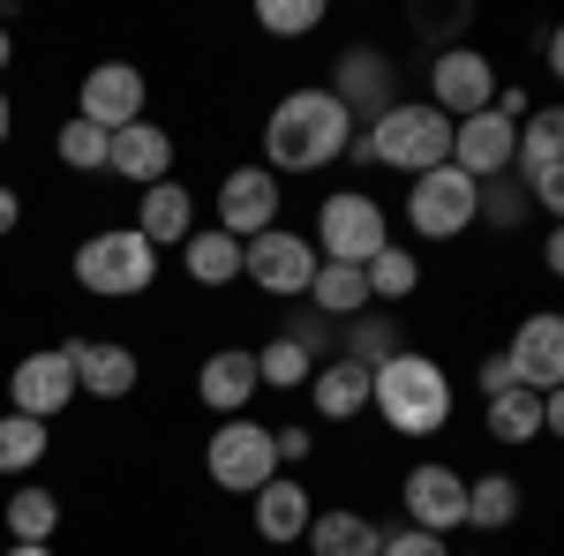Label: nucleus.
I'll return each mask as SVG.
<instances>
[{
  "instance_id": "f257e3e1",
  "label": "nucleus",
  "mask_w": 564,
  "mask_h": 556,
  "mask_svg": "<svg viewBox=\"0 0 564 556\" xmlns=\"http://www.w3.org/2000/svg\"><path fill=\"white\" fill-rule=\"evenodd\" d=\"M354 143V113L332 98L324 84L286 90L263 121V166L271 173H324L332 159H347Z\"/></svg>"
},
{
  "instance_id": "f03ea898",
  "label": "nucleus",
  "mask_w": 564,
  "mask_h": 556,
  "mask_svg": "<svg viewBox=\"0 0 564 556\" xmlns=\"http://www.w3.org/2000/svg\"><path fill=\"white\" fill-rule=\"evenodd\" d=\"M452 406H459V391L444 377V361L422 353V346H406V353H391L384 369H369V414L391 436H444Z\"/></svg>"
},
{
  "instance_id": "7ed1b4c3",
  "label": "nucleus",
  "mask_w": 564,
  "mask_h": 556,
  "mask_svg": "<svg viewBox=\"0 0 564 556\" xmlns=\"http://www.w3.org/2000/svg\"><path fill=\"white\" fill-rule=\"evenodd\" d=\"M159 249L135 233V226H98L90 241H76V257H68V271H76V286H84L90 301H135L159 286Z\"/></svg>"
},
{
  "instance_id": "20e7f679",
  "label": "nucleus",
  "mask_w": 564,
  "mask_h": 556,
  "mask_svg": "<svg viewBox=\"0 0 564 556\" xmlns=\"http://www.w3.org/2000/svg\"><path fill=\"white\" fill-rule=\"evenodd\" d=\"M361 135H369V159H377V166H391V173H406V181L452 166V121L436 113L430 98H399V106H391V113H377Z\"/></svg>"
},
{
  "instance_id": "39448f33",
  "label": "nucleus",
  "mask_w": 564,
  "mask_h": 556,
  "mask_svg": "<svg viewBox=\"0 0 564 556\" xmlns=\"http://www.w3.org/2000/svg\"><path fill=\"white\" fill-rule=\"evenodd\" d=\"M316 257L324 263H354V271H369V257H384L391 249V218L384 204L369 196V188H332L324 204H316Z\"/></svg>"
},
{
  "instance_id": "423d86ee",
  "label": "nucleus",
  "mask_w": 564,
  "mask_h": 556,
  "mask_svg": "<svg viewBox=\"0 0 564 556\" xmlns=\"http://www.w3.org/2000/svg\"><path fill=\"white\" fill-rule=\"evenodd\" d=\"M204 473H212L226 497H257L263 481H279V444H271V428L249 422V414H234V422L212 428V444H204Z\"/></svg>"
},
{
  "instance_id": "0eeeda50",
  "label": "nucleus",
  "mask_w": 564,
  "mask_h": 556,
  "mask_svg": "<svg viewBox=\"0 0 564 556\" xmlns=\"http://www.w3.org/2000/svg\"><path fill=\"white\" fill-rule=\"evenodd\" d=\"M316 271H324V257H316V241H302L294 226H271L257 241H241V279L271 301H308Z\"/></svg>"
},
{
  "instance_id": "6e6552de",
  "label": "nucleus",
  "mask_w": 564,
  "mask_h": 556,
  "mask_svg": "<svg viewBox=\"0 0 564 556\" xmlns=\"http://www.w3.org/2000/svg\"><path fill=\"white\" fill-rule=\"evenodd\" d=\"M475 218H481V181H467L459 166H436L406 188V226L422 241H459Z\"/></svg>"
},
{
  "instance_id": "1a4fd4ad",
  "label": "nucleus",
  "mask_w": 564,
  "mask_h": 556,
  "mask_svg": "<svg viewBox=\"0 0 564 556\" xmlns=\"http://www.w3.org/2000/svg\"><path fill=\"white\" fill-rule=\"evenodd\" d=\"M430 106L444 121H475L497 106V61L481 45H444L430 61Z\"/></svg>"
},
{
  "instance_id": "9d476101",
  "label": "nucleus",
  "mask_w": 564,
  "mask_h": 556,
  "mask_svg": "<svg viewBox=\"0 0 564 556\" xmlns=\"http://www.w3.org/2000/svg\"><path fill=\"white\" fill-rule=\"evenodd\" d=\"M143 106H151V84H143L135 61H98V68H84V84H76V121H90V129H106V135L135 129Z\"/></svg>"
},
{
  "instance_id": "9b49d317",
  "label": "nucleus",
  "mask_w": 564,
  "mask_h": 556,
  "mask_svg": "<svg viewBox=\"0 0 564 556\" xmlns=\"http://www.w3.org/2000/svg\"><path fill=\"white\" fill-rule=\"evenodd\" d=\"M68 406H76V361L61 346H39L8 369V414H31V422L53 428Z\"/></svg>"
},
{
  "instance_id": "f8f14e48",
  "label": "nucleus",
  "mask_w": 564,
  "mask_h": 556,
  "mask_svg": "<svg viewBox=\"0 0 564 556\" xmlns=\"http://www.w3.org/2000/svg\"><path fill=\"white\" fill-rule=\"evenodd\" d=\"M399 504H406V526H430V534H459L467 526V473L444 467V459H422V467H406L399 481Z\"/></svg>"
},
{
  "instance_id": "ddd939ff",
  "label": "nucleus",
  "mask_w": 564,
  "mask_h": 556,
  "mask_svg": "<svg viewBox=\"0 0 564 556\" xmlns=\"http://www.w3.org/2000/svg\"><path fill=\"white\" fill-rule=\"evenodd\" d=\"M391 68H399V61H391L384 45H347V53L332 61V84H324V90H332V98L354 113V129H369L377 113H391V106H399Z\"/></svg>"
},
{
  "instance_id": "4468645a",
  "label": "nucleus",
  "mask_w": 564,
  "mask_h": 556,
  "mask_svg": "<svg viewBox=\"0 0 564 556\" xmlns=\"http://www.w3.org/2000/svg\"><path fill=\"white\" fill-rule=\"evenodd\" d=\"M279 204H286V188H279L271 166H234L226 181H218V233L257 241V233L279 226Z\"/></svg>"
},
{
  "instance_id": "2eb2a0df",
  "label": "nucleus",
  "mask_w": 564,
  "mask_h": 556,
  "mask_svg": "<svg viewBox=\"0 0 564 556\" xmlns=\"http://www.w3.org/2000/svg\"><path fill=\"white\" fill-rule=\"evenodd\" d=\"M505 361H512V377H520L527 391H550L564 384V316L557 308H534V316H520L512 324V339H505Z\"/></svg>"
},
{
  "instance_id": "dca6fc26",
  "label": "nucleus",
  "mask_w": 564,
  "mask_h": 556,
  "mask_svg": "<svg viewBox=\"0 0 564 556\" xmlns=\"http://www.w3.org/2000/svg\"><path fill=\"white\" fill-rule=\"evenodd\" d=\"M512 159H520V129L497 106L475 113V121H452V166L467 173V181H505Z\"/></svg>"
},
{
  "instance_id": "f3484780",
  "label": "nucleus",
  "mask_w": 564,
  "mask_h": 556,
  "mask_svg": "<svg viewBox=\"0 0 564 556\" xmlns=\"http://www.w3.org/2000/svg\"><path fill=\"white\" fill-rule=\"evenodd\" d=\"M308 519H316V497H308L302 473H279V481H263L257 497H249V526H257V542H271V549L308 542Z\"/></svg>"
},
{
  "instance_id": "a211bd4d",
  "label": "nucleus",
  "mask_w": 564,
  "mask_h": 556,
  "mask_svg": "<svg viewBox=\"0 0 564 556\" xmlns=\"http://www.w3.org/2000/svg\"><path fill=\"white\" fill-rule=\"evenodd\" d=\"M257 346H218V353H204V369H196V399L212 406L218 422H234V414H249L257 406Z\"/></svg>"
},
{
  "instance_id": "6ab92c4d",
  "label": "nucleus",
  "mask_w": 564,
  "mask_h": 556,
  "mask_svg": "<svg viewBox=\"0 0 564 556\" xmlns=\"http://www.w3.org/2000/svg\"><path fill=\"white\" fill-rule=\"evenodd\" d=\"M61 353L76 361V391L106 399V406H121V399L143 384V361H135V346H113V339H61Z\"/></svg>"
},
{
  "instance_id": "aec40b11",
  "label": "nucleus",
  "mask_w": 564,
  "mask_h": 556,
  "mask_svg": "<svg viewBox=\"0 0 564 556\" xmlns=\"http://www.w3.org/2000/svg\"><path fill=\"white\" fill-rule=\"evenodd\" d=\"M106 173H113V181H135V188L174 181V135L159 129V121L121 129V135H113V151H106Z\"/></svg>"
},
{
  "instance_id": "412c9836",
  "label": "nucleus",
  "mask_w": 564,
  "mask_h": 556,
  "mask_svg": "<svg viewBox=\"0 0 564 556\" xmlns=\"http://www.w3.org/2000/svg\"><path fill=\"white\" fill-rule=\"evenodd\" d=\"M135 233L166 257V249H181L188 233H196V196L181 188V181H159V188H135Z\"/></svg>"
},
{
  "instance_id": "4be33fe9",
  "label": "nucleus",
  "mask_w": 564,
  "mask_h": 556,
  "mask_svg": "<svg viewBox=\"0 0 564 556\" xmlns=\"http://www.w3.org/2000/svg\"><path fill=\"white\" fill-rule=\"evenodd\" d=\"M308 406H316V422H361V414H369V369L324 361V369L308 377Z\"/></svg>"
},
{
  "instance_id": "5701e85b",
  "label": "nucleus",
  "mask_w": 564,
  "mask_h": 556,
  "mask_svg": "<svg viewBox=\"0 0 564 556\" xmlns=\"http://www.w3.org/2000/svg\"><path fill=\"white\" fill-rule=\"evenodd\" d=\"M302 549L308 556H384V526L369 512H316Z\"/></svg>"
},
{
  "instance_id": "b1692460",
  "label": "nucleus",
  "mask_w": 564,
  "mask_h": 556,
  "mask_svg": "<svg viewBox=\"0 0 564 556\" xmlns=\"http://www.w3.org/2000/svg\"><path fill=\"white\" fill-rule=\"evenodd\" d=\"M181 271H188L204 294H218V286H234V279H241V241H234V233H218V226H196V233L181 241Z\"/></svg>"
},
{
  "instance_id": "393cba45",
  "label": "nucleus",
  "mask_w": 564,
  "mask_h": 556,
  "mask_svg": "<svg viewBox=\"0 0 564 556\" xmlns=\"http://www.w3.org/2000/svg\"><path fill=\"white\" fill-rule=\"evenodd\" d=\"M520 473H481L467 481V526L475 534H505V526H520Z\"/></svg>"
},
{
  "instance_id": "a878e982",
  "label": "nucleus",
  "mask_w": 564,
  "mask_h": 556,
  "mask_svg": "<svg viewBox=\"0 0 564 556\" xmlns=\"http://www.w3.org/2000/svg\"><path fill=\"white\" fill-rule=\"evenodd\" d=\"M308 308L332 316V324H354L361 308H377V301H369V271H354V263H324L316 286H308Z\"/></svg>"
},
{
  "instance_id": "bb28decb",
  "label": "nucleus",
  "mask_w": 564,
  "mask_h": 556,
  "mask_svg": "<svg viewBox=\"0 0 564 556\" xmlns=\"http://www.w3.org/2000/svg\"><path fill=\"white\" fill-rule=\"evenodd\" d=\"M391 353H406L399 316H391V308H361V316L347 324V353H339V361H354V369H384Z\"/></svg>"
},
{
  "instance_id": "cd10ccee",
  "label": "nucleus",
  "mask_w": 564,
  "mask_h": 556,
  "mask_svg": "<svg viewBox=\"0 0 564 556\" xmlns=\"http://www.w3.org/2000/svg\"><path fill=\"white\" fill-rule=\"evenodd\" d=\"M481 428H489L497 444H534V436H542V391L512 384L505 399H481Z\"/></svg>"
},
{
  "instance_id": "c85d7f7f",
  "label": "nucleus",
  "mask_w": 564,
  "mask_h": 556,
  "mask_svg": "<svg viewBox=\"0 0 564 556\" xmlns=\"http://www.w3.org/2000/svg\"><path fill=\"white\" fill-rule=\"evenodd\" d=\"M520 181H534V173H550V166H564V106H534L520 121Z\"/></svg>"
},
{
  "instance_id": "c756f323",
  "label": "nucleus",
  "mask_w": 564,
  "mask_h": 556,
  "mask_svg": "<svg viewBox=\"0 0 564 556\" xmlns=\"http://www.w3.org/2000/svg\"><path fill=\"white\" fill-rule=\"evenodd\" d=\"M8 534H15V542H53V534H61V497L39 489V481L15 489V497H8Z\"/></svg>"
},
{
  "instance_id": "7c9ffc66",
  "label": "nucleus",
  "mask_w": 564,
  "mask_h": 556,
  "mask_svg": "<svg viewBox=\"0 0 564 556\" xmlns=\"http://www.w3.org/2000/svg\"><path fill=\"white\" fill-rule=\"evenodd\" d=\"M414 286H422V257H414V249H399V241H391L384 257H369V301H377V308L406 301Z\"/></svg>"
},
{
  "instance_id": "2f4dec72",
  "label": "nucleus",
  "mask_w": 564,
  "mask_h": 556,
  "mask_svg": "<svg viewBox=\"0 0 564 556\" xmlns=\"http://www.w3.org/2000/svg\"><path fill=\"white\" fill-rule=\"evenodd\" d=\"M53 444V428L31 422V414H0V473H31Z\"/></svg>"
},
{
  "instance_id": "473e14b6",
  "label": "nucleus",
  "mask_w": 564,
  "mask_h": 556,
  "mask_svg": "<svg viewBox=\"0 0 564 556\" xmlns=\"http://www.w3.org/2000/svg\"><path fill=\"white\" fill-rule=\"evenodd\" d=\"M257 377H263V391H308L316 361L294 339H271V346H257Z\"/></svg>"
},
{
  "instance_id": "72a5a7b5",
  "label": "nucleus",
  "mask_w": 564,
  "mask_h": 556,
  "mask_svg": "<svg viewBox=\"0 0 564 556\" xmlns=\"http://www.w3.org/2000/svg\"><path fill=\"white\" fill-rule=\"evenodd\" d=\"M53 151H61V166H68V173H106V151H113V135L90 129V121H61Z\"/></svg>"
},
{
  "instance_id": "f704fd0d",
  "label": "nucleus",
  "mask_w": 564,
  "mask_h": 556,
  "mask_svg": "<svg viewBox=\"0 0 564 556\" xmlns=\"http://www.w3.org/2000/svg\"><path fill=\"white\" fill-rule=\"evenodd\" d=\"M257 23L271 39H308L324 31V0H257Z\"/></svg>"
},
{
  "instance_id": "c9c22d12",
  "label": "nucleus",
  "mask_w": 564,
  "mask_h": 556,
  "mask_svg": "<svg viewBox=\"0 0 564 556\" xmlns=\"http://www.w3.org/2000/svg\"><path fill=\"white\" fill-rule=\"evenodd\" d=\"M481 218H489L497 233H520L527 218H534V204H527L520 181H481Z\"/></svg>"
},
{
  "instance_id": "e433bc0d",
  "label": "nucleus",
  "mask_w": 564,
  "mask_h": 556,
  "mask_svg": "<svg viewBox=\"0 0 564 556\" xmlns=\"http://www.w3.org/2000/svg\"><path fill=\"white\" fill-rule=\"evenodd\" d=\"M279 339H294L308 361L324 369V361H332V316H316L308 301H294V316H286V331H279Z\"/></svg>"
},
{
  "instance_id": "4c0bfd02",
  "label": "nucleus",
  "mask_w": 564,
  "mask_h": 556,
  "mask_svg": "<svg viewBox=\"0 0 564 556\" xmlns=\"http://www.w3.org/2000/svg\"><path fill=\"white\" fill-rule=\"evenodd\" d=\"M384 556H459V549H452L444 534H430V526H391Z\"/></svg>"
},
{
  "instance_id": "58836bf2",
  "label": "nucleus",
  "mask_w": 564,
  "mask_h": 556,
  "mask_svg": "<svg viewBox=\"0 0 564 556\" xmlns=\"http://www.w3.org/2000/svg\"><path fill=\"white\" fill-rule=\"evenodd\" d=\"M527 188V204L550 218V226H564V166H550V173H534V181H520Z\"/></svg>"
},
{
  "instance_id": "ea45409f",
  "label": "nucleus",
  "mask_w": 564,
  "mask_h": 556,
  "mask_svg": "<svg viewBox=\"0 0 564 556\" xmlns=\"http://www.w3.org/2000/svg\"><path fill=\"white\" fill-rule=\"evenodd\" d=\"M271 444H279V467H308V451H316V428L286 422V428H271Z\"/></svg>"
},
{
  "instance_id": "a19ab883",
  "label": "nucleus",
  "mask_w": 564,
  "mask_h": 556,
  "mask_svg": "<svg viewBox=\"0 0 564 556\" xmlns=\"http://www.w3.org/2000/svg\"><path fill=\"white\" fill-rule=\"evenodd\" d=\"M512 384H520V377H512L505 353H481V361H475V391H481V399H505Z\"/></svg>"
},
{
  "instance_id": "79ce46f5",
  "label": "nucleus",
  "mask_w": 564,
  "mask_h": 556,
  "mask_svg": "<svg viewBox=\"0 0 564 556\" xmlns=\"http://www.w3.org/2000/svg\"><path fill=\"white\" fill-rule=\"evenodd\" d=\"M542 271H550V279H564V226H550V233H542Z\"/></svg>"
},
{
  "instance_id": "37998d69",
  "label": "nucleus",
  "mask_w": 564,
  "mask_h": 556,
  "mask_svg": "<svg viewBox=\"0 0 564 556\" xmlns=\"http://www.w3.org/2000/svg\"><path fill=\"white\" fill-rule=\"evenodd\" d=\"M15 226H23V196H15V188H8V181H0V241H8V233H15Z\"/></svg>"
},
{
  "instance_id": "c03bdc74",
  "label": "nucleus",
  "mask_w": 564,
  "mask_h": 556,
  "mask_svg": "<svg viewBox=\"0 0 564 556\" xmlns=\"http://www.w3.org/2000/svg\"><path fill=\"white\" fill-rule=\"evenodd\" d=\"M542 61H550V76L564 84V23H550V39H542Z\"/></svg>"
},
{
  "instance_id": "a18cd8bd",
  "label": "nucleus",
  "mask_w": 564,
  "mask_h": 556,
  "mask_svg": "<svg viewBox=\"0 0 564 556\" xmlns=\"http://www.w3.org/2000/svg\"><path fill=\"white\" fill-rule=\"evenodd\" d=\"M542 428H550V436H557V444H564V384L550 391V399H542Z\"/></svg>"
},
{
  "instance_id": "49530a36",
  "label": "nucleus",
  "mask_w": 564,
  "mask_h": 556,
  "mask_svg": "<svg viewBox=\"0 0 564 556\" xmlns=\"http://www.w3.org/2000/svg\"><path fill=\"white\" fill-rule=\"evenodd\" d=\"M0 556H53V542H15V549H0Z\"/></svg>"
},
{
  "instance_id": "de8ad7c7",
  "label": "nucleus",
  "mask_w": 564,
  "mask_h": 556,
  "mask_svg": "<svg viewBox=\"0 0 564 556\" xmlns=\"http://www.w3.org/2000/svg\"><path fill=\"white\" fill-rule=\"evenodd\" d=\"M15 135V106H8V90H0V143Z\"/></svg>"
},
{
  "instance_id": "09e8293b",
  "label": "nucleus",
  "mask_w": 564,
  "mask_h": 556,
  "mask_svg": "<svg viewBox=\"0 0 564 556\" xmlns=\"http://www.w3.org/2000/svg\"><path fill=\"white\" fill-rule=\"evenodd\" d=\"M8 61H15V39H8V23H0V76H8Z\"/></svg>"
},
{
  "instance_id": "8fccbe9b",
  "label": "nucleus",
  "mask_w": 564,
  "mask_h": 556,
  "mask_svg": "<svg viewBox=\"0 0 564 556\" xmlns=\"http://www.w3.org/2000/svg\"><path fill=\"white\" fill-rule=\"evenodd\" d=\"M475 556H481V549H475Z\"/></svg>"
}]
</instances>
